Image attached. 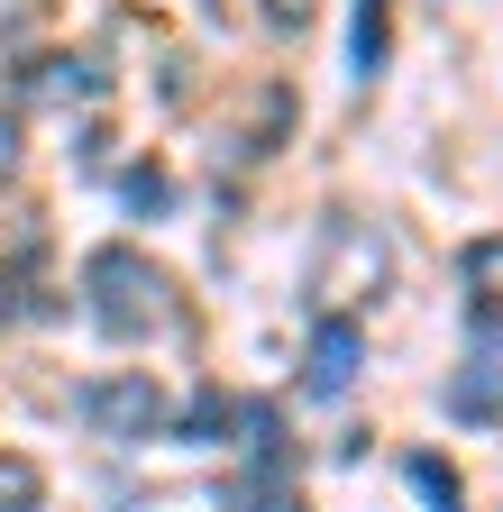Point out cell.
<instances>
[{"label": "cell", "instance_id": "obj_1", "mask_svg": "<svg viewBox=\"0 0 503 512\" xmlns=\"http://www.w3.org/2000/svg\"><path fill=\"white\" fill-rule=\"evenodd\" d=\"M83 293H92V320H101L110 339H156V330L183 320L165 266H147L138 247H92L83 256Z\"/></svg>", "mask_w": 503, "mask_h": 512}, {"label": "cell", "instance_id": "obj_2", "mask_svg": "<svg viewBox=\"0 0 503 512\" xmlns=\"http://www.w3.org/2000/svg\"><path fill=\"white\" fill-rule=\"evenodd\" d=\"M74 412H83L110 448H138V439H156V430H165V384H156L147 366H129V375L83 384V394H74Z\"/></svg>", "mask_w": 503, "mask_h": 512}, {"label": "cell", "instance_id": "obj_3", "mask_svg": "<svg viewBox=\"0 0 503 512\" xmlns=\"http://www.w3.org/2000/svg\"><path fill=\"white\" fill-rule=\"evenodd\" d=\"M357 357H366V330L357 320H321V330H311V357H302V394H321V403H339L348 384H357Z\"/></svg>", "mask_w": 503, "mask_h": 512}, {"label": "cell", "instance_id": "obj_4", "mask_svg": "<svg viewBox=\"0 0 503 512\" xmlns=\"http://www.w3.org/2000/svg\"><path fill=\"white\" fill-rule=\"evenodd\" d=\"M74 92H101V74L83 55H46V64H28V101H74Z\"/></svg>", "mask_w": 503, "mask_h": 512}, {"label": "cell", "instance_id": "obj_5", "mask_svg": "<svg viewBox=\"0 0 503 512\" xmlns=\"http://www.w3.org/2000/svg\"><path fill=\"white\" fill-rule=\"evenodd\" d=\"M348 64H357V83H366V74H385V0H357V28H348Z\"/></svg>", "mask_w": 503, "mask_h": 512}, {"label": "cell", "instance_id": "obj_6", "mask_svg": "<svg viewBox=\"0 0 503 512\" xmlns=\"http://www.w3.org/2000/svg\"><path fill=\"white\" fill-rule=\"evenodd\" d=\"M238 421V403L220 394V384H202V394L193 403H183V439H202V448H220V430Z\"/></svg>", "mask_w": 503, "mask_h": 512}, {"label": "cell", "instance_id": "obj_7", "mask_svg": "<svg viewBox=\"0 0 503 512\" xmlns=\"http://www.w3.org/2000/svg\"><path fill=\"white\" fill-rule=\"evenodd\" d=\"M403 476H412V494L430 503V512H458L467 494H458V467H439V458H403Z\"/></svg>", "mask_w": 503, "mask_h": 512}, {"label": "cell", "instance_id": "obj_8", "mask_svg": "<svg viewBox=\"0 0 503 512\" xmlns=\"http://www.w3.org/2000/svg\"><path fill=\"white\" fill-rule=\"evenodd\" d=\"M467 284H476L485 311H503V238H476L467 247Z\"/></svg>", "mask_w": 503, "mask_h": 512}, {"label": "cell", "instance_id": "obj_9", "mask_svg": "<svg viewBox=\"0 0 503 512\" xmlns=\"http://www.w3.org/2000/svg\"><path fill=\"white\" fill-rule=\"evenodd\" d=\"M46 503V476L28 458H0V512H37Z\"/></svg>", "mask_w": 503, "mask_h": 512}, {"label": "cell", "instance_id": "obj_10", "mask_svg": "<svg viewBox=\"0 0 503 512\" xmlns=\"http://www.w3.org/2000/svg\"><path fill=\"white\" fill-rule=\"evenodd\" d=\"M119 192H129V211H165V202H174V183H165L156 165H138V174L119 183Z\"/></svg>", "mask_w": 503, "mask_h": 512}, {"label": "cell", "instance_id": "obj_11", "mask_svg": "<svg viewBox=\"0 0 503 512\" xmlns=\"http://www.w3.org/2000/svg\"><path fill=\"white\" fill-rule=\"evenodd\" d=\"M247 512H302V494H293V485H275V476H266V485H257V494H247Z\"/></svg>", "mask_w": 503, "mask_h": 512}, {"label": "cell", "instance_id": "obj_12", "mask_svg": "<svg viewBox=\"0 0 503 512\" xmlns=\"http://www.w3.org/2000/svg\"><path fill=\"white\" fill-rule=\"evenodd\" d=\"M266 19H275V28H302V19H311V0H266Z\"/></svg>", "mask_w": 503, "mask_h": 512}, {"label": "cell", "instance_id": "obj_13", "mask_svg": "<svg viewBox=\"0 0 503 512\" xmlns=\"http://www.w3.org/2000/svg\"><path fill=\"white\" fill-rule=\"evenodd\" d=\"M10 165H19V128L0 119V174H10Z\"/></svg>", "mask_w": 503, "mask_h": 512}, {"label": "cell", "instance_id": "obj_14", "mask_svg": "<svg viewBox=\"0 0 503 512\" xmlns=\"http://www.w3.org/2000/svg\"><path fill=\"white\" fill-rule=\"evenodd\" d=\"M0 320H10V293H0Z\"/></svg>", "mask_w": 503, "mask_h": 512}]
</instances>
